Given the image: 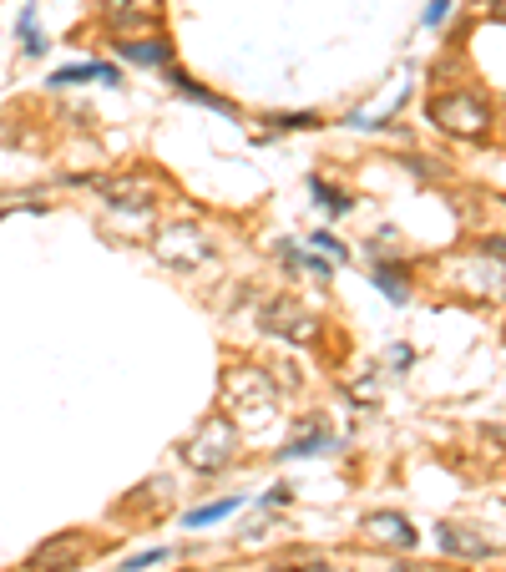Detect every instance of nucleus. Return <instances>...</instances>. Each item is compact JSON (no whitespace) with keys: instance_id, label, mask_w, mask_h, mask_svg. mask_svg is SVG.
I'll return each mask as SVG.
<instances>
[{"instance_id":"nucleus-1","label":"nucleus","mask_w":506,"mask_h":572,"mask_svg":"<svg viewBox=\"0 0 506 572\" xmlns=\"http://www.w3.org/2000/svg\"><path fill=\"white\" fill-rule=\"evenodd\" d=\"M426 117H431L441 132H451V137H466V142H481V137L496 127V112H491V102H486L481 92H466V87H456V92H441V97L426 107Z\"/></svg>"},{"instance_id":"nucleus-2","label":"nucleus","mask_w":506,"mask_h":572,"mask_svg":"<svg viewBox=\"0 0 506 572\" xmlns=\"http://www.w3.org/2000/svg\"><path fill=\"white\" fill-rule=\"evenodd\" d=\"M178 451H183V461H188L193 471L213 476V471L233 466V456H238V426H233L228 416H208Z\"/></svg>"},{"instance_id":"nucleus-3","label":"nucleus","mask_w":506,"mask_h":572,"mask_svg":"<svg viewBox=\"0 0 506 572\" xmlns=\"http://www.w3.org/2000/svg\"><path fill=\"white\" fill-rule=\"evenodd\" d=\"M223 400L233 405V411L243 421H269L274 416V385L259 365H238L223 375Z\"/></svg>"},{"instance_id":"nucleus-4","label":"nucleus","mask_w":506,"mask_h":572,"mask_svg":"<svg viewBox=\"0 0 506 572\" xmlns=\"http://www.w3.org/2000/svg\"><path fill=\"white\" fill-rule=\"evenodd\" d=\"M157 254H162V264H173V269H198V264L213 259V243H208L198 228L173 223V228L157 233Z\"/></svg>"},{"instance_id":"nucleus-5","label":"nucleus","mask_w":506,"mask_h":572,"mask_svg":"<svg viewBox=\"0 0 506 572\" xmlns=\"http://www.w3.org/2000/svg\"><path fill=\"white\" fill-rule=\"evenodd\" d=\"M92 557V542L81 532H61V537H46L36 552H31V572H76L81 562Z\"/></svg>"},{"instance_id":"nucleus-6","label":"nucleus","mask_w":506,"mask_h":572,"mask_svg":"<svg viewBox=\"0 0 506 572\" xmlns=\"http://www.w3.org/2000/svg\"><path fill=\"white\" fill-rule=\"evenodd\" d=\"M259 324H264L269 335H284V340H314V335H319V319L304 314L294 299H269V304L259 309Z\"/></svg>"},{"instance_id":"nucleus-7","label":"nucleus","mask_w":506,"mask_h":572,"mask_svg":"<svg viewBox=\"0 0 506 572\" xmlns=\"http://www.w3.org/2000/svg\"><path fill=\"white\" fill-rule=\"evenodd\" d=\"M436 542H441L446 557H466V562H486V557L501 552V547H496L481 527H471V522H441V527H436Z\"/></svg>"},{"instance_id":"nucleus-8","label":"nucleus","mask_w":506,"mask_h":572,"mask_svg":"<svg viewBox=\"0 0 506 572\" xmlns=\"http://www.w3.org/2000/svg\"><path fill=\"white\" fill-rule=\"evenodd\" d=\"M112 208H152V183L147 178H87Z\"/></svg>"},{"instance_id":"nucleus-9","label":"nucleus","mask_w":506,"mask_h":572,"mask_svg":"<svg viewBox=\"0 0 506 572\" xmlns=\"http://www.w3.org/2000/svg\"><path fill=\"white\" fill-rule=\"evenodd\" d=\"M365 532H370L375 542H390V547H415V542H420L415 527H410L400 512H375V517H365Z\"/></svg>"},{"instance_id":"nucleus-10","label":"nucleus","mask_w":506,"mask_h":572,"mask_svg":"<svg viewBox=\"0 0 506 572\" xmlns=\"http://www.w3.org/2000/svg\"><path fill=\"white\" fill-rule=\"evenodd\" d=\"M81 81H107V87H117L122 71L112 61H87V66H61L51 71V87H81Z\"/></svg>"},{"instance_id":"nucleus-11","label":"nucleus","mask_w":506,"mask_h":572,"mask_svg":"<svg viewBox=\"0 0 506 572\" xmlns=\"http://www.w3.org/2000/svg\"><path fill=\"white\" fill-rule=\"evenodd\" d=\"M117 56H127V61H137V66H167L173 46H167L162 36H147V41H132V36H122V41H117Z\"/></svg>"},{"instance_id":"nucleus-12","label":"nucleus","mask_w":506,"mask_h":572,"mask_svg":"<svg viewBox=\"0 0 506 572\" xmlns=\"http://www.w3.org/2000/svg\"><path fill=\"white\" fill-rule=\"evenodd\" d=\"M102 21L112 26V31H132V26H142V21H152V11L142 6V0H102Z\"/></svg>"},{"instance_id":"nucleus-13","label":"nucleus","mask_w":506,"mask_h":572,"mask_svg":"<svg viewBox=\"0 0 506 572\" xmlns=\"http://www.w3.org/2000/svg\"><path fill=\"white\" fill-rule=\"evenodd\" d=\"M375 284H380V294H390L395 304L410 299V274H405L400 264H380V269H375Z\"/></svg>"},{"instance_id":"nucleus-14","label":"nucleus","mask_w":506,"mask_h":572,"mask_svg":"<svg viewBox=\"0 0 506 572\" xmlns=\"http://www.w3.org/2000/svg\"><path fill=\"white\" fill-rule=\"evenodd\" d=\"M167 81H173V87H178L183 97H193V102H203V107H218V112H228V117H233V102H223V97L203 92V87H198V81H193L188 71H173V76H167Z\"/></svg>"},{"instance_id":"nucleus-15","label":"nucleus","mask_w":506,"mask_h":572,"mask_svg":"<svg viewBox=\"0 0 506 572\" xmlns=\"http://www.w3.org/2000/svg\"><path fill=\"white\" fill-rule=\"evenodd\" d=\"M21 41H26V56H46L51 51V36L36 26V6L21 11Z\"/></svg>"},{"instance_id":"nucleus-16","label":"nucleus","mask_w":506,"mask_h":572,"mask_svg":"<svg viewBox=\"0 0 506 572\" xmlns=\"http://www.w3.org/2000/svg\"><path fill=\"white\" fill-rule=\"evenodd\" d=\"M233 512H238V497H223V502H208V507L188 512L183 527H208V522H223V517H233Z\"/></svg>"},{"instance_id":"nucleus-17","label":"nucleus","mask_w":506,"mask_h":572,"mask_svg":"<svg viewBox=\"0 0 506 572\" xmlns=\"http://www.w3.org/2000/svg\"><path fill=\"white\" fill-rule=\"evenodd\" d=\"M309 188H314V198L324 203V213H329V218H340V213H350V198H345L340 188H329L324 178H309Z\"/></svg>"},{"instance_id":"nucleus-18","label":"nucleus","mask_w":506,"mask_h":572,"mask_svg":"<svg viewBox=\"0 0 506 572\" xmlns=\"http://www.w3.org/2000/svg\"><path fill=\"white\" fill-rule=\"evenodd\" d=\"M324 446H329V431H309L294 446H284V456H309V451H324Z\"/></svg>"},{"instance_id":"nucleus-19","label":"nucleus","mask_w":506,"mask_h":572,"mask_svg":"<svg viewBox=\"0 0 506 572\" xmlns=\"http://www.w3.org/2000/svg\"><path fill=\"white\" fill-rule=\"evenodd\" d=\"M167 557H173V552H167V547H147V552L127 557V562H122V572H142V567H152V562H167Z\"/></svg>"},{"instance_id":"nucleus-20","label":"nucleus","mask_w":506,"mask_h":572,"mask_svg":"<svg viewBox=\"0 0 506 572\" xmlns=\"http://www.w3.org/2000/svg\"><path fill=\"white\" fill-rule=\"evenodd\" d=\"M405 168H410V173H420V178H446V168H441L436 157H405Z\"/></svg>"},{"instance_id":"nucleus-21","label":"nucleus","mask_w":506,"mask_h":572,"mask_svg":"<svg viewBox=\"0 0 506 572\" xmlns=\"http://www.w3.org/2000/svg\"><path fill=\"white\" fill-rule=\"evenodd\" d=\"M279 127H319V117L314 112H289V117H274Z\"/></svg>"},{"instance_id":"nucleus-22","label":"nucleus","mask_w":506,"mask_h":572,"mask_svg":"<svg viewBox=\"0 0 506 572\" xmlns=\"http://www.w3.org/2000/svg\"><path fill=\"white\" fill-rule=\"evenodd\" d=\"M309 243H314V249H324V254H334V259H345V243H334L329 233H314Z\"/></svg>"},{"instance_id":"nucleus-23","label":"nucleus","mask_w":506,"mask_h":572,"mask_svg":"<svg viewBox=\"0 0 506 572\" xmlns=\"http://www.w3.org/2000/svg\"><path fill=\"white\" fill-rule=\"evenodd\" d=\"M451 16V0H431V11H426V26H441Z\"/></svg>"},{"instance_id":"nucleus-24","label":"nucleus","mask_w":506,"mask_h":572,"mask_svg":"<svg viewBox=\"0 0 506 572\" xmlns=\"http://www.w3.org/2000/svg\"><path fill=\"white\" fill-rule=\"evenodd\" d=\"M481 254H486V259H506V238H486Z\"/></svg>"},{"instance_id":"nucleus-25","label":"nucleus","mask_w":506,"mask_h":572,"mask_svg":"<svg viewBox=\"0 0 506 572\" xmlns=\"http://www.w3.org/2000/svg\"><path fill=\"white\" fill-rule=\"evenodd\" d=\"M274 572H309V567H304V562H294V557H289V562H274Z\"/></svg>"},{"instance_id":"nucleus-26","label":"nucleus","mask_w":506,"mask_h":572,"mask_svg":"<svg viewBox=\"0 0 506 572\" xmlns=\"http://www.w3.org/2000/svg\"><path fill=\"white\" fill-rule=\"evenodd\" d=\"M491 11H496V16H506V0H491Z\"/></svg>"},{"instance_id":"nucleus-27","label":"nucleus","mask_w":506,"mask_h":572,"mask_svg":"<svg viewBox=\"0 0 506 572\" xmlns=\"http://www.w3.org/2000/svg\"><path fill=\"white\" fill-rule=\"evenodd\" d=\"M501 127H506V102H501Z\"/></svg>"},{"instance_id":"nucleus-28","label":"nucleus","mask_w":506,"mask_h":572,"mask_svg":"<svg viewBox=\"0 0 506 572\" xmlns=\"http://www.w3.org/2000/svg\"><path fill=\"white\" fill-rule=\"evenodd\" d=\"M395 572H420V567H395Z\"/></svg>"}]
</instances>
